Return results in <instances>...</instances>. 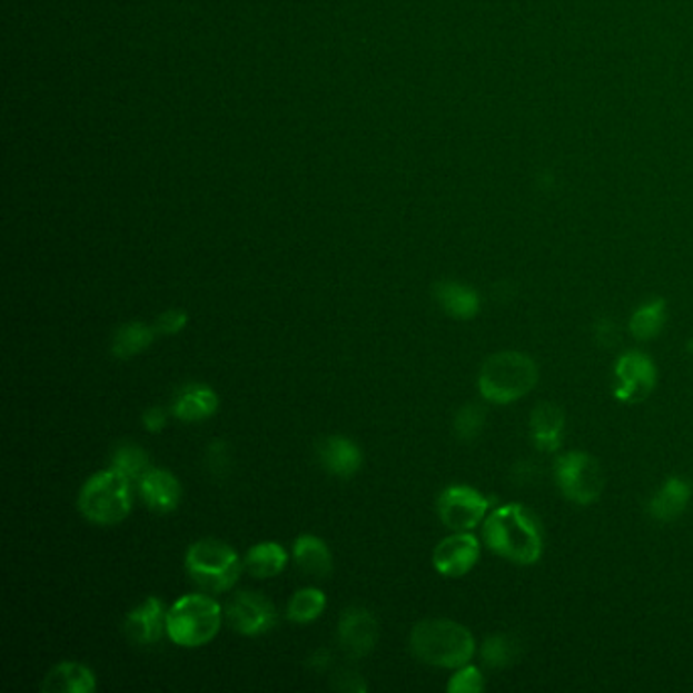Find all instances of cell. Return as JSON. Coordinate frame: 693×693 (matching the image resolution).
I'll return each mask as SVG.
<instances>
[{
    "instance_id": "cell-1",
    "label": "cell",
    "mask_w": 693,
    "mask_h": 693,
    "mask_svg": "<svg viewBox=\"0 0 693 693\" xmlns=\"http://www.w3.org/2000/svg\"><path fill=\"white\" fill-rule=\"evenodd\" d=\"M484 545L517 565L537 564L545 550V533L539 517L518 503L496 506L482 525Z\"/></svg>"
},
{
    "instance_id": "cell-2",
    "label": "cell",
    "mask_w": 693,
    "mask_h": 693,
    "mask_svg": "<svg viewBox=\"0 0 693 693\" xmlns=\"http://www.w3.org/2000/svg\"><path fill=\"white\" fill-rule=\"evenodd\" d=\"M409 646L422 663L442 670H459L468 665L476 653L471 631L447 618H427L415 624Z\"/></svg>"
},
{
    "instance_id": "cell-3",
    "label": "cell",
    "mask_w": 693,
    "mask_h": 693,
    "mask_svg": "<svg viewBox=\"0 0 693 693\" xmlns=\"http://www.w3.org/2000/svg\"><path fill=\"white\" fill-rule=\"evenodd\" d=\"M539 380V366L529 354L503 350L484 360L478 375L482 399L511 405L529 395Z\"/></svg>"
},
{
    "instance_id": "cell-4",
    "label": "cell",
    "mask_w": 693,
    "mask_h": 693,
    "mask_svg": "<svg viewBox=\"0 0 693 693\" xmlns=\"http://www.w3.org/2000/svg\"><path fill=\"white\" fill-rule=\"evenodd\" d=\"M222 606L206 594H188L167 611V635L179 646L206 645L222 626Z\"/></svg>"
},
{
    "instance_id": "cell-5",
    "label": "cell",
    "mask_w": 693,
    "mask_h": 693,
    "mask_svg": "<svg viewBox=\"0 0 693 693\" xmlns=\"http://www.w3.org/2000/svg\"><path fill=\"white\" fill-rule=\"evenodd\" d=\"M78 508L96 525H117L125 521L132 508L129 478L115 468L90 476L78 496Z\"/></svg>"
},
{
    "instance_id": "cell-6",
    "label": "cell",
    "mask_w": 693,
    "mask_h": 693,
    "mask_svg": "<svg viewBox=\"0 0 693 693\" xmlns=\"http://www.w3.org/2000/svg\"><path fill=\"white\" fill-rule=\"evenodd\" d=\"M186 570L196 586L210 594H222L238 582L242 562L228 543L201 539L189 545L186 553Z\"/></svg>"
},
{
    "instance_id": "cell-7",
    "label": "cell",
    "mask_w": 693,
    "mask_h": 693,
    "mask_svg": "<svg viewBox=\"0 0 693 693\" xmlns=\"http://www.w3.org/2000/svg\"><path fill=\"white\" fill-rule=\"evenodd\" d=\"M553 478L560 493L574 505H594L604 493V471L598 459L582 449L565 452L555 459Z\"/></svg>"
},
{
    "instance_id": "cell-8",
    "label": "cell",
    "mask_w": 693,
    "mask_h": 693,
    "mask_svg": "<svg viewBox=\"0 0 693 693\" xmlns=\"http://www.w3.org/2000/svg\"><path fill=\"white\" fill-rule=\"evenodd\" d=\"M657 366L641 350L623 353L614 363L612 395L621 403H643L657 387Z\"/></svg>"
},
{
    "instance_id": "cell-9",
    "label": "cell",
    "mask_w": 693,
    "mask_h": 693,
    "mask_svg": "<svg viewBox=\"0 0 693 693\" xmlns=\"http://www.w3.org/2000/svg\"><path fill=\"white\" fill-rule=\"evenodd\" d=\"M491 498L468 484H452L437 496L439 521L452 531H472L488 515Z\"/></svg>"
},
{
    "instance_id": "cell-10",
    "label": "cell",
    "mask_w": 693,
    "mask_h": 693,
    "mask_svg": "<svg viewBox=\"0 0 693 693\" xmlns=\"http://www.w3.org/2000/svg\"><path fill=\"white\" fill-rule=\"evenodd\" d=\"M224 614L238 635H265L277 624V611L273 602L253 590H245L232 596Z\"/></svg>"
},
{
    "instance_id": "cell-11",
    "label": "cell",
    "mask_w": 693,
    "mask_h": 693,
    "mask_svg": "<svg viewBox=\"0 0 693 693\" xmlns=\"http://www.w3.org/2000/svg\"><path fill=\"white\" fill-rule=\"evenodd\" d=\"M481 560V541L471 531H456L434 550L435 572L446 577L466 576Z\"/></svg>"
},
{
    "instance_id": "cell-12",
    "label": "cell",
    "mask_w": 693,
    "mask_h": 693,
    "mask_svg": "<svg viewBox=\"0 0 693 693\" xmlns=\"http://www.w3.org/2000/svg\"><path fill=\"white\" fill-rule=\"evenodd\" d=\"M378 641V621L366 608H348L338 623V645L348 657H366Z\"/></svg>"
},
{
    "instance_id": "cell-13",
    "label": "cell",
    "mask_w": 693,
    "mask_h": 693,
    "mask_svg": "<svg viewBox=\"0 0 693 693\" xmlns=\"http://www.w3.org/2000/svg\"><path fill=\"white\" fill-rule=\"evenodd\" d=\"M125 635L137 645H155L161 641L167 631V611L165 604L157 596L141 602L137 608L127 614L122 624Z\"/></svg>"
},
{
    "instance_id": "cell-14",
    "label": "cell",
    "mask_w": 693,
    "mask_h": 693,
    "mask_svg": "<svg viewBox=\"0 0 693 693\" xmlns=\"http://www.w3.org/2000/svg\"><path fill=\"white\" fill-rule=\"evenodd\" d=\"M565 434V413L552 400H541L529 415V435L539 452L553 454L562 449Z\"/></svg>"
},
{
    "instance_id": "cell-15",
    "label": "cell",
    "mask_w": 693,
    "mask_h": 693,
    "mask_svg": "<svg viewBox=\"0 0 693 693\" xmlns=\"http://www.w3.org/2000/svg\"><path fill=\"white\" fill-rule=\"evenodd\" d=\"M692 493V482L683 476H670L649 498V515L659 523L677 521L687 511Z\"/></svg>"
},
{
    "instance_id": "cell-16",
    "label": "cell",
    "mask_w": 693,
    "mask_h": 693,
    "mask_svg": "<svg viewBox=\"0 0 693 693\" xmlns=\"http://www.w3.org/2000/svg\"><path fill=\"white\" fill-rule=\"evenodd\" d=\"M139 491H141L145 505L159 515L174 513L181 503V494H184L176 476L164 468H151L147 472L139 481Z\"/></svg>"
},
{
    "instance_id": "cell-17",
    "label": "cell",
    "mask_w": 693,
    "mask_h": 693,
    "mask_svg": "<svg viewBox=\"0 0 693 693\" xmlns=\"http://www.w3.org/2000/svg\"><path fill=\"white\" fill-rule=\"evenodd\" d=\"M218 405L220 400L212 387L201 383H189L177 390L171 413L179 422L196 424L212 417L214 413L218 412Z\"/></svg>"
},
{
    "instance_id": "cell-18",
    "label": "cell",
    "mask_w": 693,
    "mask_h": 693,
    "mask_svg": "<svg viewBox=\"0 0 693 693\" xmlns=\"http://www.w3.org/2000/svg\"><path fill=\"white\" fill-rule=\"evenodd\" d=\"M319 464L334 476L350 478L363 466V452L344 435H329L318 446Z\"/></svg>"
},
{
    "instance_id": "cell-19",
    "label": "cell",
    "mask_w": 693,
    "mask_h": 693,
    "mask_svg": "<svg viewBox=\"0 0 693 693\" xmlns=\"http://www.w3.org/2000/svg\"><path fill=\"white\" fill-rule=\"evenodd\" d=\"M435 299L449 318L472 319L481 311V295L471 285L459 281H442L434 287Z\"/></svg>"
},
{
    "instance_id": "cell-20",
    "label": "cell",
    "mask_w": 693,
    "mask_h": 693,
    "mask_svg": "<svg viewBox=\"0 0 693 693\" xmlns=\"http://www.w3.org/2000/svg\"><path fill=\"white\" fill-rule=\"evenodd\" d=\"M41 690L48 693H92L96 677L92 670L76 661H61L49 671Z\"/></svg>"
},
{
    "instance_id": "cell-21",
    "label": "cell",
    "mask_w": 693,
    "mask_h": 693,
    "mask_svg": "<svg viewBox=\"0 0 693 693\" xmlns=\"http://www.w3.org/2000/svg\"><path fill=\"white\" fill-rule=\"evenodd\" d=\"M294 557L297 567L307 576L326 580L334 570V560L326 541L316 535H299L294 543Z\"/></svg>"
},
{
    "instance_id": "cell-22",
    "label": "cell",
    "mask_w": 693,
    "mask_h": 693,
    "mask_svg": "<svg viewBox=\"0 0 693 693\" xmlns=\"http://www.w3.org/2000/svg\"><path fill=\"white\" fill-rule=\"evenodd\" d=\"M287 562H289V555L279 543L263 541L248 550L245 567L250 576L269 580V577L279 576L287 567Z\"/></svg>"
},
{
    "instance_id": "cell-23",
    "label": "cell",
    "mask_w": 693,
    "mask_h": 693,
    "mask_svg": "<svg viewBox=\"0 0 693 693\" xmlns=\"http://www.w3.org/2000/svg\"><path fill=\"white\" fill-rule=\"evenodd\" d=\"M667 324V304L661 297H653L636 307L628 321V331L638 341H651L659 338Z\"/></svg>"
},
{
    "instance_id": "cell-24",
    "label": "cell",
    "mask_w": 693,
    "mask_h": 693,
    "mask_svg": "<svg viewBox=\"0 0 693 693\" xmlns=\"http://www.w3.org/2000/svg\"><path fill=\"white\" fill-rule=\"evenodd\" d=\"M155 336H157L155 326H147L142 321H129L117 329L110 353L120 360L139 356L142 350H147L154 344Z\"/></svg>"
},
{
    "instance_id": "cell-25",
    "label": "cell",
    "mask_w": 693,
    "mask_h": 693,
    "mask_svg": "<svg viewBox=\"0 0 693 693\" xmlns=\"http://www.w3.org/2000/svg\"><path fill=\"white\" fill-rule=\"evenodd\" d=\"M328 600L319 587H301L297 590L287 604V618L291 623H314L321 616Z\"/></svg>"
},
{
    "instance_id": "cell-26",
    "label": "cell",
    "mask_w": 693,
    "mask_h": 693,
    "mask_svg": "<svg viewBox=\"0 0 693 693\" xmlns=\"http://www.w3.org/2000/svg\"><path fill=\"white\" fill-rule=\"evenodd\" d=\"M521 645L513 635L488 636L481 646V657L491 670H505L517 663Z\"/></svg>"
},
{
    "instance_id": "cell-27",
    "label": "cell",
    "mask_w": 693,
    "mask_h": 693,
    "mask_svg": "<svg viewBox=\"0 0 693 693\" xmlns=\"http://www.w3.org/2000/svg\"><path fill=\"white\" fill-rule=\"evenodd\" d=\"M112 468L122 472L129 481H141L142 476L151 471V459L141 446L127 442L115 449Z\"/></svg>"
},
{
    "instance_id": "cell-28",
    "label": "cell",
    "mask_w": 693,
    "mask_h": 693,
    "mask_svg": "<svg viewBox=\"0 0 693 693\" xmlns=\"http://www.w3.org/2000/svg\"><path fill=\"white\" fill-rule=\"evenodd\" d=\"M486 425V412L478 403H466L454 415V434L462 442H474L481 437Z\"/></svg>"
},
{
    "instance_id": "cell-29",
    "label": "cell",
    "mask_w": 693,
    "mask_h": 693,
    "mask_svg": "<svg viewBox=\"0 0 693 693\" xmlns=\"http://www.w3.org/2000/svg\"><path fill=\"white\" fill-rule=\"evenodd\" d=\"M484 690V675L478 667L474 665H464L459 667L452 680L447 682V692L452 693H478Z\"/></svg>"
},
{
    "instance_id": "cell-30",
    "label": "cell",
    "mask_w": 693,
    "mask_h": 693,
    "mask_svg": "<svg viewBox=\"0 0 693 693\" xmlns=\"http://www.w3.org/2000/svg\"><path fill=\"white\" fill-rule=\"evenodd\" d=\"M208 466L212 471L214 476H226L230 466H232V458H230V447L222 439H216L210 446H208Z\"/></svg>"
},
{
    "instance_id": "cell-31",
    "label": "cell",
    "mask_w": 693,
    "mask_h": 693,
    "mask_svg": "<svg viewBox=\"0 0 693 693\" xmlns=\"http://www.w3.org/2000/svg\"><path fill=\"white\" fill-rule=\"evenodd\" d=\"M594 340L600 348L612 350L618 346L621 341V326L616 324L614 318H600L594 324Z\"/></svg>"
},
{
    "instance_id": "cell-32",
    "label": "cell",
    "mask_w": 693,
    "mask_h": 693,
    "mask_svg": "<svg viewBox=\"0 0 693 693\" xmlns=\"http://www.w3.org/2000/svg\"><path fill=\"white\" fill-rule=\"evenodd\" d=\"M188 314L181 309H169L155 319L157 336H176L188 326Z\"/></svg>"
},
{
    "instance_id": "cell-33",
    "label": "cell",
    "mask_w": 693,
    "mask_h": 693,
    "mask_svg": "<svg viewBox=\"0 0 693 693\" xmlns=\"http://www.w3.org/2000/svg\"><path fill=\"white\" fill-rule=\"evenodd\" d=\"M331 685L336 687V690H340V692H366L368 687H366V683L363 682V677L358 675V673H354V671L341 670L334 675V682Z\"/></svg>"
},
{
    "instance_id": "cell-34",
    "label": "cell",
    "mask_w": 693,
    "mask_h": 693,
    "mask_svg": "<svg viewBox=\"0 0 693 693\" xmlns=\"http://www.w3.org/2000/svg\"><path fill=\"white\" fill-rule=\"evenodd\" d=\"M165 424H167V413H165L164 407H151V409L142 413V427L149 429L151 434L161 432Z\"/></svg>"
},
{
    "instance_id": "cell-35",
    "label": "cell",
    "mask_w": 693,
    "mask_h": 693,
    "mask_svg": "<svg viewBox=\"0 0 693 693\" xmlns=\"http://www.w3.org/2000/svg\"><path fill=\"white\" fill-rule=\"evenodd\" d=\"M328 661L329 653L328 651H324V655H321V659H318V655H314V657H311V661H309V665H311V667H318V670H321V667H326V665H328Z\"/></svg>"
},
{
    "instance_id": "cell-36",
    "label": "cell",
    "mask_w": 693,
    "mask_h": 693,
    "mask_svg": "<svg viewBox=\"0 0 693 693\" xmlns=\"http://www.w3.org/2000/svg\"><path fill=\"white\" fill-rule=\"evenodd\" d=\"M687 350H690V354H692L693 356V338L692 340L687 341Z\"/></svg>"
}]
</instances>
